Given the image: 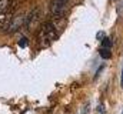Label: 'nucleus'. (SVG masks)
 I'll list each match as a JSON object with an SVG mask.
<instances>
[{
	"label": "nucleus",
	"mask_w": 123,
	"mask_h": 114,
	"mask_svg": "<svg viewBox=\"0 0 123 114\" xmlns=\"http://www.w3.org/2000/svg\"><path fill=\"white\" fill-rule=\"evenodd\" d=\"M57 36H59L57 28L55 27L53 23L46 22V23L42 24L40 33H39V40H40V43H42L43 47H46V46H49L52 41H55V40L57 39Z\"/></svg>",
	"instance_id": "f257e3e1"
},
{
	"label": "nucleus",
	"mask_w": 123,
	"mask_h": 114,
	"mask_svg": "<svg viewBox=\"0 0 123 114\" xmlns=\"http://www.w3.org/2000/svg\"><path fill=\"white\" fill-rule=\"evenodd\" d=\"M69 0H50V14L55 19H62L66 13Z\"/></svg>",
	"instance_id": "f03ea898"
},
{
	"label": "nucleus",
	"mask_w": 123,
	"mask_h": 114,
	"mask_svg": "<svg viewBox=\"0 0 123 114\" xmlns=\"http://www.w3.org/2000/svg\"><path fill=\"white\" fill-rule=\"evenodd\" d=\"M26 20H27V13H19V14L13 16L12 20H10L9 27L6 28V31H7V33H14V31H17L19 28H22L23 26H26Z\"/></svg>",
	"instance_id": "7ed1b4c3"
},
{
	"label": "nucleus",
	"mask_w": 123,
	"mask_h": 114,
	"mask_svg": "<svg viewBox=\"0 0 123 114\" xmlns=\"http://www.w3.org/2000/svg\"><path fill=\"white\" fill-rule=\"evenodd\" d=\"M12 17H13V13L9 9L0 13V30H6V28L9 27Z\"/></svg>",
	"instance_id": "20e7f679"
},
{
	"label": "nucleus",
	"mask_w": 123,
	"mask_h": 114,
	"mask_svg": "<svg viewBox=\"0 0 123 114\" xmlns=\"http://www.w3.org/2000/svg\"><path fill=\"white\" fill-rule=\"evenodd\" d=\"M10 7V0H0V13Z\"/></svg>",
	"instance_id": "39448f33"
},
{
	"label": "nucleus",
	"mask_w": 123,
	"mask_h": 114,
	"mask_svg": "<svg viewBox=\"0 0 123 114\" xmlns=\"http://www.w3.org/2000/svg\"><path fill=\"white\" fill-rule=\"evenodd\" d=\"M99 53H100V56L103 57V58H110V57H112L110 50H109V49H105V47H103V49H100V50H99Z\"/></svg>",
	"instance_id": "423d86ee"
},
{
	"label": "nucleus",
	"mask_w": 123,
	"mask_h": 114,
	"mask_svg": "<svg viewBox=\"0 0 123 114\" xmlns=\"http://www.w3.org/2000/svg\"><path fill=\"white\" fill-rule=\"evenodd\" d=\"M102 46H103L105 49H110V47H112V40H110L109 37H105L103 41H102Z\"/></svg>",
	"instance_id": "0eeeda50"
},
{
	"label": "nucleus",
	"mask_w": 123,
	"mask_h": 114,
	"mask_svg": "<svg viewBox=\"0 0 123 114\" xmlns=\"http://www.w3.org/2000/svg\"><path fill=\"white\" fill-rule=\"evenodd\" d=\"M19 46L20 47H26L27 46V39H20L19 40Z\"/></svg>",
	"instance_id": "6e6552de"
},
{
	"label": "nucleus",
	"mask_w": 123,
	"mask_h": 114,
	"mask_svg": "<svg viewBox=\"0 0 123 114\" xmlns=\"http://www.w3.org/2000/svg\"><path fill=\"white\" fill-rule=\"evenodd\" d=\"M99 111H100L102 114H105V108H103V106H102V104L99 106Z\"/></svg>",
	"instance_id": "1a4fd4ad"
},
{
	"label": "nucleus",
	"mask_w": 123,
	"mask_h": 114,
	"mask_svg": "<svg viewBox=\"0 0 123 114\" xmlns=\"http://www.w3.org/2000/svg\"><path fill=\"white\" fill-rule=\"evenodd\" d=\"M120 86L123 87V68H122V80H120Z\"/></svg>",
	"instance_id": "9d476101"
},
{
	"label": "nucleus",
	"mask_w": 123,
	"mask_h": 114,
	"mask_svg": "<svg viewBox=\"0 0 123 114\" xmlns=\"http://www.w3.org/2000/svg\"><path fill=\"white\" fill-rule=\"evenodd\" d=\"M122 114H123V111H122Z\"/></svg>",
	"instance_id": "9b49d317"
}]
</instances>
